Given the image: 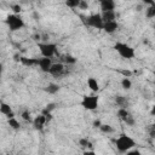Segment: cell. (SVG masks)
<instances>
[{
  "mask_svg": "<svg viewBox=\"0 0 155 155\" xmlns=\"http://www.w3.org/2000/svg\"><path fill=\"white\" fill-rule=\"evenodd\" d=\"M136 145H137L136 140H134L131 136H128V134H126V133H121V134L115 139V147H116V149H117L120 153H126V151L133 149Z\"/></svg>",
  "mask_w": 155,
  "mask_h": 155,
  "instance_id": "cell-1",
  "label": "cell"
},
{
  "mask_svg": "<svg viewBox=\"0 0 155 155\" xmlns=\"http://www.w3.org/2000/svg\"><path fill=\"white\" fill-rule=\"evenodd\" d=\"M5 23L7 24V27L11 31H17V30H19L24 27V21L21 17V15H15V13L7 15L6 19H5Z\"/></svg>",
  "mask_w": 155,
  "mask_h": 155,
  "instance_id": "cell-2",
  "label": "cell"
},
{
  "mask_svg": "<svg viewBox=\"0 0 155 155\" xmlns=\"http://www.w3.org/2000/svg\"><path fill=\"white\" fill-rule=\"evenodd\" d=\"M114 50L122 57V58H126V59H132L134 56H136V52H134V48L132 46H130L126 42H116L114 45Z\"/></svg>",
  "mask_w": 155,
  "mask_h": 155,
  "instance_id": "cell-3",
  "label": "cell"
},
{
  "mask_svg": "<svg viewBox=\"0 0 155 155\" xmlns=\"http://www.w3.org/2000/svg\"><path fill=\"white\" fill-rule=\"evenodd\" d=\"M39 51L42 57L52 58L57 53V45L53 42H38Z\"/></svg>",
  "mask_w": 155,
  "mask_h": 155,
  "instance_id": "cell-4",
  "label": "cell"
},
{
  "mask_svg": "<svg viewBox=\"0 0 155 155\" xmlns=\"http://www.w3.org/2000/svg\"><path fill=\"white\" fill-rule=\"evenodd\" d=\"M85 23L91 27V28H94V29H103V19L101 17V13H92L90 16H87L85 18Z\"/></svg>",
  "mask_w": 155,
  "mask_h": 155,
  "instance_id": "cell-5",
  "label": "cell"
},
{
  "mask_svg": "<svg viewBox=\"0 0 155 155\" xmlns=\"http://www.w3.org/2000/svg\"><path fill=\"white\" fill-rule=\"evenodd\" d=\"M98 97L94 94L84 96L81 99V107L86 110H96L98 108Z\"/></svg>",
  "mask_w": 155,
  "mask_h": 155,
  "instance_id": "cell-6",
  "label": "cell"
},
{
  "mask_svg": "<svg viewBox=\"0 0 155 155\" xmlns=\"http://www.w3.org/2000/svg\"><path fill=\"white\" fill-rule=\"evenodd\" d=\"M51 65H52V58H46V57L38 58V67H39L42 71L48 73Z\"/></svg>",
  "mask_w": 155,
  "mask_h": 155,
  "instance_id": "cell-7",
  "label": "cell"
},
{
  "mask_svg": "<svg viewBox=\"0 0 155 155\" xmlns=\"http://www.w3.org/2000/svg\"><path fill=\"white\" fill-rule=\"evenodd\" d=\"M64 71V64L63 63H52L50 70H48V74L53 75V76H61Z\"/></svg>",
  "mask_w": 155,
  "mask_h": 155,
  "instance_id": "cell-8",
  "label": "cell"
},
{
  "mask_svg": "<svg viewBox=\"0 0 155 155\" xmlns=\"http://www.w3.org/2000/svg\"><path fill=\"white\" fill-rule=\"evenodd\" d=\"M0 113L2 115H5L7 119H11V117H15V113L11 108V105L8 103H5V102H0Z\"/></svg>",
  "mask_w": 155,
  "mask_h": 155,
  "instance_id": "cell-9",
  "label": "cell"
},
{
  "mask_svg": "<svg viewBox=\"0 0 155 155\" xmlns=\"http://www.w3.org/2000/svg\"><path fill=\"white\" fill-rule=\"evenodd\" d=\"M31 122H33V126H34V128H35V130L41 131V130L44 128V126H45V124H46L47 121H46V117H45L42 114H40V115L35 116V117L31 120Z\"/></svg>",
  "mask_w": 155,
  "mask_h": 155,
  "instance_id": "cell-10",
  "label": "cell"
},
{
  "mask_svg": "<svg viewBox=\"0 0 155 155\" xmlns=\"http://www.w3.org/2000/svg\"><path fill=\"white\" fill-rule=\"evenodd\" d=\"M99 6H101L102 12H107V11H115L116 4L113 0H101Z\"/></svg>",
  "mask_w": 155,
  "mask_h": 155,
  "instance_id": "cell-11",
  "label": "cell"
},
{
  "mask_svg": "<svg viewBox=\"0 0 155 155\" xmlns=\"http://www.w3.org/2000/svg\"><path fill=\"white\" fill-rule=\"evenodd\" d=\"M119 29V23L116 21H111V22H105L103 24V30L108 34H113Z\"/></svg>",
  "mask_w": 155,
  "mask_h": 155,
  "instance_id": "cell-12",
  "label": "cell"
},
{
  "mask_svg": "<svg viewBox=\"0 0 155 155\" xmlns=\"http://www.w3.org/2000/svg\"><path fill=\"white\" fill-rule=\"evenodd\" d=\"M19 62L24 65V67H35L38 65V58L35 57H19Z\"/></svg>",
  "mask_w": 155,
  "mask_h": 155,
  "instance_id": "cell-13",
  "label": "cell"
},
{
  "mask_svg": "<svg viewBox=\"0 0 155 155\" xmlns=\"http://www.w3.org/2000/svg\"><path fill=\"white\" fill-rule=\"evenodd\" d=\"M115 103L119 108H124V109H127V107L130 105L128 98L125 97V96H116L115 97Z\"/></svg>",
  "mask_w": 155,
  "mask_h": 155,
  "instance_id": "cell-14",
  "label": "cell"
},
{
  "mask_svg": "<svg viewBox=\"0 0 155 155\" xmlns=\"http://www.w3.org/2000/svg\"><path fill=\"white\" fill-rule=\"evenodd\" d=\"M87 86H88V88H90L92 92H98V91H99V82H98L97 79L93 78V76H90V78L87 79Z\"/></svg>",
  "mask_w": 155,
  "mask_h": 155,
  "instance_id": "cell-15",
  "label": "cell"
},
{
  "mask_svg": "<svg viewBox=\"0 0 155 155\" xmlns=\"http://www.w3.org/2000/svg\"><path fill=\"white\" fill-rule=\"evenodd\" d=\"M101 17L103 19V22H111V21H116V12L115 11H107V12H102Z\"/></svg>",
  "mask_w": 155,
  "mask_h": 155,
  "instance_id": "cell-16",
  "label": "cell"
},
{
  "mask_svg": "<svg viewBox=\"0 0 155 155\" xmlns=\"http://www.w3.org/2000/svg\"><path fill=\"white\" fill-rule=\"evenodd\" d=\"M61 90V86L56 82H50L46 87H45V91L48 93V94H56L57 92H59Z\"/></svg>",
  "mask_w": 155,
  "mask_h": 155,
  "instance_id": "cell-17",
  "label": "cell"
},
{
  "mask_svg": "<svg viewBox=\"0 0 155 155\" xmlns=\"http://www.w3.org/2000/svg\"><path fill=\"white\" fill-rule=\"evenodd\" d=\"M53 109H56V103H48V104H46V107L42 109L41 114H42L44 116H48V115H52L51 113H52V110H53Z\"/></svg>",
  "mask_w": 155,
  "mask_h": 155,
  "instance_id": "cell-18",
  "label": "cell"
},
{
  "mask_svg": "<svg viewBox=\"0 0 155 155\" xmlns=\"http://www.w3.org/2000/svg\"><path fill=\"white\" fill-rule=\"evenodd\" d=\"M7 125H8L12 130H19V128H21V124H19V121H18L16 117L7 119Z\"/></svg>",
  "mask_w": 155,
  "mask_h": 155,
  "instance_id": "cell-19",
  "label": "cell"
},
{
  "mask_svg": "<svg viewBox=\"0 0 155 155\" xmlns=\"http://www.w3.org/2000/svg\"><path fill=\"white\" fill-rule=\"evenodd\" d=\"M99 131L102 132V133H113L114 132V127L111 126V125H109V124H102L101 126H99Z\"/></svg>",
  "mask_w": 155,
  "mask_h": 155,
  "instance_id": "cell-20",
  "label": "cell"
},
{
  "mask_svg": "<svg viewBox=\"0 0 155 155\" xmlns=\"http://www.w3.org/2000/svg\"><path fill=\"white\" fill-rule=\"evenodd\" d=\"M145 16L148 18L155 17V5H149L148 7H145Z\"/></svg>",
  "mask_w": 155,
  "mask_h": 155,
  "instance_id": "cell-21",
  "label": "cell"
},
{
  "mask_svg": "<svg viewBox=\"0 0 155 155\" xmlns=\"http://www.w3.org/2000/svg\"><path fill=\"white\" fill-rule=\"evenodd\" d=\"M79 144H80V147L84 148V149L92 148V143H91V140H90L88 138H80V139H79Z\"/></svg>",
  "mask_w": 155,
  "mask_h": 155,
  "instance_id": "cell-22",
  "label": "cell"
},
{
  "mask_svg": "<svg viewBox=\"0 0 155 155\" xmlns=\"http://www.w3.org/2000/svg\"><path fill=\"white\" fill-rule=\"evenodd\" d=\"M128 115H130V111H128L127 109H124V108H119V109H117V116H119L120 120L124 121Z\"/></svg>",
  "mask_w": 155,
  "mask_h": 155,
  "instance_id": "cell-23",
  "label": "cell"
},
{
  "mask_svg": "<svg viewBox=\"0 0 155 155\" xmlns=\"http://www.w3.org/2000/svg\"><path fill=\"white\" fill-rule=\"evenodd\" d=\"M121 87H122L124 90H130V88L132 87L131 80H130L128 78H122V79H121Z\"/></svg>",
  "mask_w": 155,
  "mask_h": 155,
  "instance_id": "cell-24",
  "label": "cell"
},
{
  "mask_svg": "<svg viewBox=\"0 0 155 155\" xmlns=\"http://www.w3.org/2000/svg\"><path fill=\"white\" fill-rule=\"evenodd\" d=\"M21 117H22L24 121H27V122H31V116H30L29 110H23V111L21 113Z\"/></svg>",
  "mask_w": 155,
  "mask_h": 155,
  "instance_id": "cell-25",
  "label": "cell"
},
{
  "mask_svg": "<svg viewBox=\"0 0 155 155\" xmlns=\"http://www.w3.org/2000/svg\"><path fill=\"white\" fill-rule=\"evenodd\" d=\"M79 2H80V0H68V1H65V5L70 8H76V7H79Z\"/></svg>",
  "mask_w": 155,
  "mask_h": 155,
  "instance_id": "cell-26",
  "label": "cell"
},
{
  "mask_svg": "<svg viewBox=\"0 0 155 155\" xmlns=\"http://www.w3.org/2000/svg\"><path fill=\"white\" fill-rule=\"evenodd\" d=\"M64 62L67 64H75L76 63V58L74 56H71V54H65L64 56Z\"/></svg>",
  "mask_w": 155,
  "mask_h": 155,
  "instance_id": "cell-27",
  "label": "cell"
},
{
  "mask_svg": "<svg viewBox=\"0 0 155 155\" xmlns=\"http://www.w3.org/2000/svg\"><path fill=\"white\" fill-rule=\"evenodd\" d=\"M124 122H125L126 125H128V126H133L136 121H134V117H133V116L130 114V115H128V116H127V117L124 120Z\"/></svg>",
  "mask_w": 155,
  "mask_h": 155,
  "instance_id": "cell-28",
  "label": "cell"
},
{
  "mask_svg": "<svg viewBox=\"0 0 155 155\" xmlns=\"http://www.w3.org/2000/svg\"><path fill=\"white\" fill-rule=\"evenodd\" d=\"M11 8H12V11H13V13H15V15H19V13H21V11H22V7H21L18 4L12 5V6H11Z\"/></svg>",
  "mask_w": 155,
  "mask_h": 155,
  "instance_id": "cell-29",
  "label": "cell"
},
{
  "mask_svg": "<svg viewBox=\"0 0 155 155\" xmlns=\"http://www.w3.org/2000/svg\"><path fill=\"white\" fill-rule=\"evenodd\" d=\"M125 154H126V155H142V153H140V150H138L137 148H133V149H131V150H128V151H126Z\"/></svg>",
  "mask_w": 155,
  "mask_h": 155,
  "instance_id": "cell-30",
  "label": "cell"
},
{
  "mask_svg": "<svg viewBox=\"0 0 155 155\" xmlns=\"http://www.w3.org/2000/svg\"><path fill=\"white\" fill-rule=\"evenodd\" d=\"M79 8H81V10H87V8H88V2H87V1H84V0H80V2H79Z\"/></svg>",
  "mask_w": 155,
  "mask_h": 155,
  "instance_id": "cell-31",
  "label": "cell"
},
{
  "mask_svg": "<svg viewBox=\"0 0 155 155\" xmlns=\"http://www.w3.org/2000/svg\"><path fill=\"white\" fill-rule=\"evenodd\" d=\"M92 125H93V127H96V128H99V126L102 125V122H101V120H94V121L92 122Z\"/></svg>",
  "mask_w": 155,
  "mask_h": 155,
  "instance_id": "cell-32",
  "label": "cell"
},
{
  "mask_svg": "<svg viewBox=\"0 0 155 155\" xmlns=\"http://www.w3.org/2000/svg\"><path fill=\"white\" fill-rule=\"evenodd\" d=\"M82 155H97L93 150H85L84 153H82Z\"/></svg>",
  "mask_w": 155,
  "mask_h": 155,
  "instance_id": "cell-33",
  "label": "cell"
},
{
  "mask_svg": "<svg viewBox=\"0 0 155 155\" xmlns=\"http://www.w3.org/2000/svg\"><path fill=\"white\" fill-rule=\"evenodd\" d=\"M2 70H4V68H2V64L0 63V79H1V75H2Z\"/></svg>",
  "mask_w": 155,
  "mask_h": 155,
  "instance_id": "cell-34",
  "label": "cell"
},
{
  "mask_svg": "<svg viewBox=\"0 0 155 155\" xmlns=\"http://www.w3.org/2000/svg\"><path fill=\"white\" fill-rule=\"evenodd\" d=\"M10 155H12V154H10Z\"/></svg>",
  "mask_w": 155,
  "mask_h": 155,
  "instance_id": "cell-35",
  "label": "cell"
}]
</instances>
